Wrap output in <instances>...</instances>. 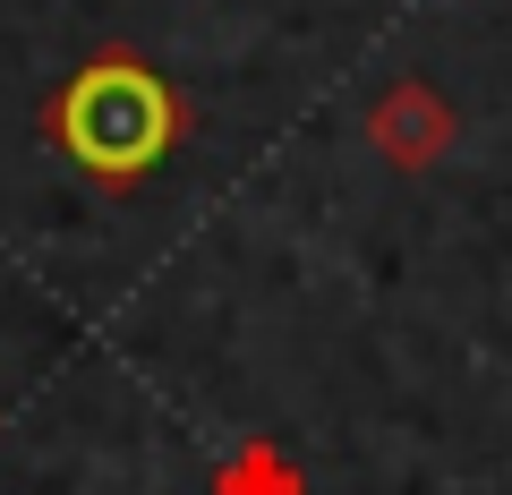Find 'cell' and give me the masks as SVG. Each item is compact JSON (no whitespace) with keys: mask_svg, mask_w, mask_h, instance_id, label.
Instances as JSON below:
<instances>
[{"mask_svg":"<svg viewBox=\"0 0 512 495\" xmlns=\"http://www.w3.org/2000/svg\"><path fill=\"white\" fill-rule=\"evenodd\" d=\"M188 129H197L188 94L171 86L146 52H128V43L86 52L52 86V103H43V137H52V154L86 188H103V197H137Z\"/></svg>","mask_w":512,"mask_h":495,"instance_id":"obj_1","label":"cell"},{"mask_svg":"<svg viewBox=\"0 0 512 495\" xmlns=\"http://www.w3.org/2000/svg\"><path fill=\"white\" fill-rule=\"evenodd\" d=\"M453 103H444L427 77H393V86L367 103V154H384L393 171H436L453 154Z\"/></svg>","mask_w":512,"mask_h":495,"instance_id":"obj_2","label":"cell"},{"mask_svg":"<svg viewBox=\"0 0 512 495\" xmlns=\"http://www.w3.org/2000/svg\"><path fill=\"white\" fill-rule=\"evenodd\" d=\"M214 495H308V470H299L274 436H248V444L214 470Z\"/></svg>","mask_w":512,"mask_h":495,"instance_id":"obj_3","label":"cell"}]
</instances>
